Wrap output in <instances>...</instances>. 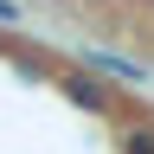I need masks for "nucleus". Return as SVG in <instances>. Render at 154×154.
Wrapping results in <instances>:
<instances>
[{"instance_id": "obj_1", "label": "nucleus", "mask_w": 154, "mask_h": 154, "mask_svg": "<svg viewBox=\"0 0 154 154\" xmlns=\"http://www.w3.org/2000/svg\"><path fill=\"white\" fill-rule=\"evenodd\" d=\"M71 96H77L84 109H96V103H103V90H96V84H84V77H71Z\"/></svg>"}]
</instances>
